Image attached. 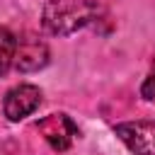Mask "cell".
<instances>
[{
	"label": "cell",
	"instance_id": "1",
	"mask_svg": "<svg viewBox=\"0 0 155 155\" xmlns=\"http://www.w3.org/2000/svg\"><path fill=\"white\" fill-rule=\"evenodd\" d=\"M99 17L97 0H46L41 24L53 36H70Z\"/></svg>",
	"mask_w": 155,
	"mask_h": 155
},
{
	"label": "cell",
	"instance_id": "2",
	"mask_svg": "<svg viewBox=\"0 0 155 155\" xmlns=\"http://www.w3.org/2000/svg\"><path fill=\"white\" fill-rule=\"evenodd\" d=\"M36 131L44 136V140H46V143L51 145V150H56V153H65V150L75 143V138L80 136L78 124H75L68 114H61V111L39 119V121H36Z\"/></svg>",
	"mask_w": 155,
	"mask_h": 155
},
{
	"label": "cell",
	"instance_id": "3",
	"mask_svg": "<svg viewBox=\"0 0 155 155\" xmlns=\"http://www.w3.org/2000/svg\"><path fill=\"white\" fill-rule=\"evenodd\" d=\"M41 104V90L31 82H19L5 92L2 99V114L10 121H22L29 114H34Z\"/></svg>",
	"mask_w": 155,
	"mask_h": 155
},
{
	"label": "cell",
	"instance_id": "4",
	"mask_svg": "<svg viewBox=\"0 0 155 155\" xmlns=\"http://www.w3.org/2000/svg\"><path fill=\"white\" fill-rule=\"evenodd\" d=\"M114 133L133 155H155V121H121Z\"/></svg>",
	"mask_w": 155,
	"mask_h": 155
},
{
	"label": "cell",
	"instance_id": "5",
	"mask_svg": "<svg viewBox=\"0 0 155 155\" xmlns=\"http://www.w3.org/2000/svg\"><path fill=\"white\" fill-rule=\"evenodd\" d=\"M48 63V46L34 36L29 39H17V51H15V65L19 73H34L41 70Z\"/></svg>",
	"mask_w": 155,
	"mask_h": 155
},
{
	"label": "cell",
	"instance_id": "6",
	"mask_svg": "<svg viewBox=\"0 0 155 155\" xmlns=\"http://www.w3.org/2000/svg\"><path fill=\"white\" fill-rule=\"evenodd\" d=\"M15 51H17V36L7 29L0 27V78L10 73L15 65Z\"/></svg>",
	"mask_w": 155,
	"mask_h": 155
},
{
	"label": "cell",
	"instance_id": "7",
	"mask_svg": "<svg viewBox=\"0 0 155 155\" xmlns=\"http://www.w3.org/2000/svg\"><path fill=\"white\" fill-rule=\"evenodd\" d=\"M140 97H143V99H155V68H153L150 75L143 80V85H140Z\"/></svg>",
	"mask_w": 155,
	"mask_h": 155
}]
</instances>
